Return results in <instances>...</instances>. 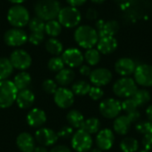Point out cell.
<instances>
[{"label":"cell","mask_w":152,"mask_h":152,"mask_svg":"<svg viewBox=\"0 0 152 152\" xmlns=\"http://www.w3.org/2000/svg\"><path fill=\"white\" fill-rule=\"evenodd\" d=\"M61 8V4L58 0H37L34 5L37 17L46 21L55 20Z\"/></svg>","instance_id":"1"},{"label":"cell","mask_w":152,"mask_h":152,"mask_svg":"<svg viewBox=\"0 0 152 152\" xmlns=\"http://www.w3.org/2000/svg\"><path fill=\"white\" fill-rule=\"evenodd\" d=\"M74 39L80 47L87 50L94 48L99 40V36L94 28L89 25H82L75 30Z\"/></svg>","instance_id":"2"},{"label":"cell","mask_w":152,"mask_h":152,"mask_svg":"<svg viewBox=\"0 0 152 152\" xmlns=\"http://www.w3.org/2000/svg\"><path fill=\"white\" fill-rule=\"evenodd\" d=\"M29 12L21 4H13L7 12V20L13 28H23L28 24Z\"/></svg>","instance_id":"3"},{"label":"cell","mask_w":152,"mask_h":152,"mask_svg":"<svg viewBox=\"0 0 152 152\" xmlns=\"http://www.w3.org/2000/svg\"><path fill=\"white\" fill-rule=\"evenodd\" d=\"M18 89L13 82L8 79L0 81V109L11 107L16 101Z\"/></svg>","instance_id":"4"},{"label":"cell","mask_w":152,"mask_h":152,"mask_svg":"<svg viewBox=\"0 0 152 152\" xmlns=\"http://www.w3.org/2000/svg\"><path fill=\"white\" fill-rule=\"evenodd\" d=\"M58 21L61 25L67 28H71L77 27L81 21V13L77 7L73 6H65L61 8V11L58 14Z\"/></svg>","instance_id":"5"},{"label":"cell","mask_w":152,"mask_h":152,"mask_svg":"<svg viewBox=\"0 0 152 152\" xmlns=\"http://www.w3.org/2000/svg\"><path fill=\"white\" fill-rule=\"evenodd\" d=\"M112 89L117 96L126 99L132 97L138 90L136 82L129 77H123L117 80Z\"/></svg>","instance_id":"6"},{"label":"cell","mask_w":152,"mask_h":152,"mask_svg":"<svg viewBox=\"0 0 152 152\" xmlns=\"http://www.w3.org/2000/svg\"><path fill=\"white\" fill-rule=\"evenodd\" d=\"M71 146L77 152H88L93 146V138L88 133L78 129L71 137Z\"/></svg>","instance_id":"7"},{"label":"cell","mask_w":152,"mask_h":152,"mask_svg":"<svg viewBox=\"0 0 152 152\" xmlns=\"http://www.w3.org/2000/svg\"><path fill=\"white\" fill-rule=\"evenodd\" d=\"M99 110L102 117L108 119L116 118L122 110L121 102L114 99L108 98L103 100L99 105Z\"/></svg>","instance_id":"8"},{"label":"cell","mask_w":152,"mask_h":152,"mask_svg":"<svg viewBox=\"0 0 152 152\" xmlns=\"http://www.w3.org/2000/svg\"><path fill=\"white\" fill-rule=\"evenodd\" d=\"M28 34L20 28H12L5 31L4 35V43L12 47H19L28 41Z\"/></svg>","instance_id":"9"},{"label":"cell","mask_w":152,"mask_h":152,"mask_svg":"<svg viewBox=\"0 0 152 152\" xmlns=\"http://www.w3.org/2000/svg\"><path fill=\"white\" fill-rule=\"evenodd\" d=\"M13 69L24 71L31 66L32 59L28 52L23 49L14 50L9 58Z\"/></svg>","instance_id":"10"},{"label":"cell","mask_w":152,"mask_h":152,"mask_svg":"<svg viewBox=\"0 0 152 152\" xmlns=\"http://www.w3.org/2000/svg\"><path fill=\"white\" fill-rule=\"evenodd\" d=\"M134 81L143 87L152 86V65L140 64L134 70Z\"/></svg>","instance_id":"11"},{"label":"cell","mask_w":152,"mask_h":152,"mask_svg":"<svg viewBox=\"0 0 152 152\" xmlns=\"http://www.w3.org/2000/svg\"><path fill=\"white\" fill-rule=\"evenodd\" d=\"M53 101L55 104L61 109L70 108L75 101V95L71 90L66 87H58L53 94Z\"/></svg>","instance_id":"12"},{"label":"cell","mask_w":152,"mask_h":152,"mask_svg":"<svg viewBox=\"0 0 152 152\" xmlns=\"http://www.w3.org/2000/svg\"><path fill=\"white\" fill-rule=\"evenodd\" d=\"M57 133L47 127H41L35 133V141L41 146L49 147L54 145L58 141Z\"/></svg>","instance_id":"13"},{"label":"cell","mask_w":152,"mask_h":152,"mask_svg":"<svg viewBox=\"0 0 152 152\" xmlns=\"http://www.w3.org/2000/svg\"><path fill=\"white\" fill-rule=\"evenodd\" d=\"M61 58L64 61V64L70 69L80 67L84 61V54L77 48L66 49L62 53Z\"/></svg>","instance_id":"14"},{"label":"cell","mask_w":152,"mask_h":152,"mask_svg":"<svg viewBox=\"0 0 152 152\" xmlns=\"http://www.w3.org/2000/svg\"><path fill=\"white\" fill-rule=\"evenodd\" d=\"M91 83L94 86H104L110 83L112 80V73L110 69L105 68H98L92 70L89 76Z\"/></svg>","instance_id":"15"},{"label":"cell","mask_w":152,"mask_h":152,"mask_svg":"<svg viewBox=\"0 0 152 152\" xmlns=\"http://www.w3.org/2000/svg\"><path fill=\"white\" fill-rule=\"evenodd\" d=\"M95 142H96L97 147L100 150L109 151L112 148L115 142V134L109 128L102 129L97 133Z\"/></svg>","instance_id":"16"},{"label":"cell","mask_w":152,"mask_h":152,"mask_svg":"<svg viewBox=\"0 0 152 152\" xmlns=\"http://www.w3.org/2000/svg\"><path fill=\"white\" fill-rule=\"evenodd\" d=\"M45 112L38 108H34L28 111L26 117L28 125L33 128H41L46 122Z\"/></svg>","instance_id":"17"},{"label":"cell","mask_w":152,"mask_h":152,"mask_svg":"<svg viewBox=\"0 0 152 152\" xmlns=\"http://www.w3.org/2000/svg\"><path fill=\"white\" fill-rule=\"evenodd\" d=\"M135 69V62L132 59L127 57L120 58L115 63L116 72L122 77H129L130 75L134 73Z\"/></svg>","instance_id":"18"},{"label":"cell","mask_w":152,"mask_h":152,"mask_svg":"<svg viewBox=\"0 0 152 152\" xmlns=\"http://www.w3.org/2000/svg\"><path fill=\"white\" fill-rule=\"evenodd\" d=\"M96 45L97 50L100 53L110 54L116 51L118 47V41L114 37H103L99 38Z\"/></svg>","instance_id":"19"},{"label":"cell","mask_w":152,"mask_h":152,"mask_svg":"<svg viewBox=\"0 0 152 152\" xmlns=\"http://www.w3.org/2000/svg\"><path fill=\"white\" fill-rule=\"evenodd\" d=\"M16 144L21 152H33L36 148L35 138L28 133L20 134L16 139Z\"/></svg>","instance_id":"20"},{"label":"cell","mask_w":152,"mask_h":152,"mask_svg":"<svg viewBox=\"0 0 152 152\" xmlns=\"http://www.w3.org/2000/svg\"><path fill=\"white\" fill-rule=\"evenodd\" d=\"M35 102V94L29 89H25L18 92L16 101L18 107L21 110L29 109Z\"/></svg>","instance_id":"21"},{"label":"cell","mask_w":152,"mask_h":152,"mask_svg":"<svg viewBox=\"0 0 152 152\" xmlns=\"http://www.w3.org/2000/svg\"><path fill=\"white\" fill-rule=\"evenodd\" d=\"M75 79V72L70 68H63L61 70L57 72L55 76V82L61 87H66L67 86L73 83Z\"/></svg>","instance_id":"22"},{"label":"cell","mask_w":152,"mask_h":152,"mask_svg":"<svg viewBox=\"0 0 152 152\" xmlns=\"http://www.w3.org/2000/svg\"><path fill=\"white\" fill-rule=\"evenodd\" d=\"M131 124L132 122L127 118V116H119L115 118V121L113 123V129L118 134L126 135V134H128L131 128Z\"/></svg>","instance_id":"23"},{"label":"cell","mask_w":152,"mask_h":152,"mask_svg":"<svg viewBox=\"0 0 152 152\" xmlns=\"http://www.w3.org/2000/svg\"><path fill=\"white\" fill-rule=\"evenodd\" d=\"M119 29V24L116 20L104 21L101 28L97 30L99 38L103 37H114Z\"/></svg>","instance_id":"24"},{"label":"cell","mask_w":152,"mask_h":152,"mask_svg":"<svg viewBox=\"0 0 152 152\" xmlns=\"http://www.w3.org/2000/svg\"><path fill=\"white\" fill-rule=\"evenodd\" d=\"M31 81H32L31 76L28 72L20 71L14 77L12 82L16 86V88L18 89V91H21V90L28 89V87L31 84Z\"/></svg>","instance_id":"25"},{"label":"cell","mask_w":152,"mask_h":152,"mask_svg":"<svg viewBox=\"0 0 152 152\" xmlns=\"http://www.w3.org/2000/svg\"><path fill=\"white\" fill-rule=\"evenodd\" d=\"M66 119L72 128H81L82 124L85 121L83 114L77 110H71L68 112Z\"/></svg>","instance_id":"26"},{"label":"cell","mask_w":152,"mask_h":152,"mask_svg":"<svg viewBox=\"0 0 152 152\" xmlns=\"http://www.w3.org/2000/svg\"><path fill=\"white\" fill-rule=\"evenodd\" d=\"M45 49L50 54L54 56H58L63 53V45L56 37H51L45 42Z\"/></svg>","instance_id":"27"},{"label":"cell","mask_w":152,"mask_h":152,"mask_svg":"<svg viewBox=\"0 0 152 152\" xmlns=\"http://www.w3.org/2000/svg\"><path fill=\"white\" fill-rule=\"evenodd\" d=\"M100 128H101L100 120L96 118H90L84 121L80 129L84 130L89 134H97L100 131Z\"/></svg>","instance_id":"28"},{"label":"cell","mask_w":152,"mask_h":152,"mask_svg":"<svg viewBox=\"0 0 152 152\" xmlns=\"http://www.w3.org/2000/svg\"><path fill=\"white\" fill-rule=\"evenodd\" d=\"M90 89L91 85L86 80H78L74 82L71 87V91L74 94V95L77 96H85L88 94Z\"/></svg>","instance_id":"29"},{"label":"cell","mask_w":152,"mask_h":152,"mask_svg":"<svg viewBox=\"0 0 152 152\" xmlns=\"http://www.w3.org/2000/svg\"><path fill=\"white\" fill-rule=\"evenodd\" d=\"M62 30V26L57 20H51L46 21L45 26V32L51 37H58Z\"/></svg>","instance_id":"30"},{"label":"cell","mask_w":152,"mask_h":152,"mask_svg":"<svg viewBox=\"0 0 152 152\" xmlns=\"http://www.w3.org/2000/svg\"><path fill=\"white\" fill-rule=\"evenodd\" d=\"M13 67L9 59L0 58V81L7 79L12 73Z\"/></svg>","instance_id":"31"},{"label":"cell","mask_w":152,"mask_h":152,"mask_svg":"<svg viewBox=\"0 0 152 152\" xmlns=\"http://www.w3.org/2000/svg\"><path fill=\"white\" fill-rule=\"evenodd\" d=\"M120 149L123 152H137L139 150V142L135 138L126 137L120 142Z\"/></svg>","instance_id":"32"},{"label":"cell","mask_w":152,"mask_h":152,"mask_svg":"<svg viewBox=\"0 0 152 152\" xmlns=\"http://www.w3.org/2000/svg\"><path fill=\"white\" fill-rule=\"evenodd\" d=\"M132 98L136 102L138 107H142L151 101V94L146 89H138Z\"/></svg>","instance_id":"33"},{"label":"cell","mask_w":152,"mask_h":152,"mask_svg":"<svg viewBox=\"0 0 152 152\" xmlns=\"http://www.w3.org/2000/svg\"><path fill=\"white\" fill-rule=\"evenodd\" d=\"M84 60H86L89 66H95L101 61V53L95 48L87 49L84 54Z\"/></svg>","instance_id":"34"},{"label":"cell","mask_w":152,"mask_h":152,"mask_svg":"<svg viewBox=\"0 0 152 152\" xmlns=\"http://www.w3.org/2000/svg\"><path fill=\"white\" fill-rule=\"evenodd\" d=\"M64 61L62 60L61 57L59 56H53L52 57L47 63V67L48 69L53 71V72H59L60 70H61L64 68Z\"/></svg>","instance_id":"35"},{"label":"cell","mask_w":152,"mask_h":152,"mask_svg":"<svg viewBox=\"0 0 152 152\" xmlns=\"http://www.w3.org/2000/svg\"><path fill=\"white\" fill-rule=\"evenodd\" d=\"M28 25L31 32H45V20L38 17H34L30 19Z\"/></svg>","instance_id":"36"},{"label":"cell","mask_w":152,"mask_h":152,"mask_svg":"<svg viewBox=\"0 0 152 152\" xmlns=\"http://www.w3.org/2000/svg\"><path fill=\"white\" fill-rule=\"evenodd\" d=\"M42 88L46 94H54V93L58 89V85L53 79H45L42 84Z\"/></svg>","instance_id":"37"},{"label":"cell","mask_w":152,"mask_h":152,"mask_svg":"<svg viewBox=\"0 0 152 152\" xmlns=\"http://www.w3.org/2000/svg\"><path fill=\"white\" fill-rule=\"evenodd\" d=\"M45 39V32H31L28 37V42L33 45H39Z\"/></svg>","instance_id":"38"},{"label":"cell","mask_w":152,"mask_h":152,"mask_svg":"<svg viewBox=\"0 0 152 152\" xmlns=\"http://www.w3.org/2000/svg\"><path fill=\"white\" fill-rule=\"evenodd\" d=\"M121 106H122V110H125L126 113H129L131 111L136 110L137 108H138L136 102L134 101V99L132 97L127 98L123 102H121Z\"/></svg>","instance_id":"39"},{"label":"cell","mask_w":152,"mask_h":152,"mask_svg":"<svg viewBox=\"0 0 152 152\" xmlns=\"http://www.w3.org/2000/svg\"><path fill=\"white\" fill-rule=\"evenodd\" d=\"M88 94H89V97L93 101H99L103 97L104 92L101 87L94 86H91V89H90Z\"/></svg>","instance_id":"40"},{"label":"cell","mask_w":152,"mask_h":152,"mask_svg":"<svg viewBox=\"0 0 152 152\" xmlns=\"http://www.w3.org/2000/svg\"><path fill=\"white\" fill-rule=\"evenodd\" d=\"M150 126H151V121H138L135 125V129L139 134H146L150 132Z\"/></svg>","instance_id":"41"},{"label":"cell","mask_w":152,"mask_h":152,"mask_svg":"<svg viewBox=\"0 0 152 152\" xmlns=\"http://www.w3.org/2000/svg\"><path fill=\"white\" fill-rule=\"evenodd\" d=\"M73 134H74L73 128L70 126H65L58 131L57 135L59 138H61V139H69L72 137Z\"/></svg>","instance_id":"42"},{"label":"cell","mask_w":152,"mask_h":152,"mask_svg":"<svg viewBox=\"0 0 152 152\" xmlns=\"http://www.w3.org/2000/svg\"><path fill=\"white\" fill-rule=\"evenodd\" d=\"M142 146L144 150L146 151H151L152 150V134H144L142 140Z\"/></svg>","instance_id":"43"},{"label":"cell","mask_w":152,"mask_h":152,"mask_svg":"<svg viewBox=\"0 0 152 152\" xmlns=\"http://www.w3.org/2000/svg\"><path fill=\"white\" fill-rule=\"evenodd\" d=\"M86 17L89 20H95L98 18V12L94 8H89L86 12Z\"/></svg>","instance_id":"44"},{"label":"cell","mask_w":152,"mask_h":152,"mask_svg":"<svg viewBox=\"0 0 152 152\" xmlns=\"http://www.w3.org/2000/svg\"><path fill=\"white\" fill-rule=\"evenodd\" d=\"M127 118L130 119V121L132 123H135V122H138L140 118H141V114L140 112L136 110H134V111H131L129 113H127Z\"/></svg>","instance_id":"45"},{"label":"cell","mask_w":152,"mask_h":152,"mask_svg":"<svg viewBox=\"0 0 152 152\" xmlns=\"http://www.w3.org/2000/svg\"><path fill=\"white\" fill-rule=\"evenodd\" d=\"M79 72L84 77H89L91 72H92V69L88 65H83L82 64L79 68Z\"/></svg>","instance_id":"46"},{"label":"cell","mask_w":152,"mask_h":152,"mask_svg":"<svg viewBox=\"0 0 152 152\" xmlns=\"http://www.w3.org/2000/svg\"><path fill=\"white\" fill-rule=\"evenodd\" d=\"M50 152H71V151L69 150V148H68L67 146L64 145H58L53 147Z\"/></svg>","instance_id":"47"},{"label":"cell","mask_w":152,"mask_h":152,"mask_svg":"<svg viewBox=\"0 0 152 152\" xmlns=\"http://www.w3.org/2000/svg\"><path fill=\"white\" fill-rule=\"evenodd\" d=\"M67 3L73 7H77V6H81L83 5L87 0H66Z\"/></svg>","instance_id":"48"},{"label":"cell","mask_w":152,"mask_h":152,"mask_svg":"<svg viewBox=\"0 0 152 152\" xmlns=\"http://www.w3.org/2000/svg\"><path fill=\"white\" fill-rule=\"evenodd\" d=\"M146 115H147V117L149 118V121L152 122V104H151L147 108V110H146Z\"/></svg>","instance_id":"49"},{"label":"cell","mask_w":152,"mask_h":152,"mask_svg":"<svg viewBox=\"0 0 152 152\" xmlns=\"http://www.w3.org/2000/svg\"><path fill=\"white\" fill-rule=\"evenodd\" d=\"M33 152H49V151H47L46 147H44V146L39 145V146H37V147L35 148V150H34V151Z\"/></svg>","instance_id":"50"},{"label":"cell","mask_w":152,"mask_h":152,"mask_svg":"<svg viewBox=\"0 0 152 152\" xmlns=\"http://www.w3.org/2000/svg\"><path fill=\"white\" fill-rule=\"evenodd\" d=\"M8 1L11 2V3H12L13 4H20L23 2H25L26 0H8Z\"/></svg>","instance_id":"51"},{"label":"cell","mask_w":152,"mask_h":152,"mask_svg":"<svg viewBox=\"0 0 152 152\" xmlns=\"http://www.w3.org/2000/svg\"><path fill=\"white\" fill-rule=\"evenodd\" d=\"M90 1L94 3V4H102L105 0H90Z\"/></svg>","instance_id":"52"},{"label":"cell","mask_w":152,"mask_h":152,"mask_svg":"<svg viewBox=\"0 0 152 152\" xmlns=\"http://www.w3.org/2000/svg\"><path fill=\"white\" fill-rule=\"evenodd\" d=\"M89 152H102V151L100 150L99 148H95V149H91Z\"/></svg>","instance_id":"53"},{"label":"cell","mask_w":152,"mask_h":152,"mask_svg":"<svg viewBox=\"0 0 152 152\" xmlns=\"http://www.w3.org/2000/svg\"><path fill=\"white\" fill-rule=\"evenodd\" d=\"M149 134H152V122H151V126H150V132Z\"/></svg>","instance_id":"54"},{"label":"cell","mask_w":152,"mask_h":152,"mask_svg":"<svg viewBox=\"0 0 152 152\" xmlns=\"http://www.w3.org/2000/svg\"><path fill=\"white\" fill-rule=\"evenodd\" d=\"M139 152H150L149 151H146V150H143V151H141Z\"/></svg>","instance_id":"55"}]
</instances>
